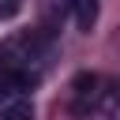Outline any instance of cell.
<instances>
[{
    "label": "cell",
    "instance_id": "2",
    "mask_svg": "<svg viewBox=\"0 0 120 120\" xmlns=\"http://www.w3.org/2000/svg\"><path fill=\"white\" fill-rule=\"evenodd\" d=\"M71 11H75L79 30H90L98 22V0H71Z\"/></svg>",
    "mask_w": 120,
    "mask_h": 120
},
{
    "label": "cell",
    "instance_id": "1",
    "mask_svg": "<svg viewBox=\"0 0 120 120\" xmlns=\"http://www.w3.org/2000/svg\"><path fill=\"white\" fill-rule=\"evenodd\" d=\"M71 90H75V112H79V116L94 112V105L101 101V79H98L94 71L75 75V79H71Z\"/></svg>",
    "mask_w": 120,
    "mask_h": 120
},
{
    "label": "cell",
    "instance_id": "4",
    "mask_svg": "<svg viewBox=\"0 0 120 120\" xmlns=\"http://www.w3.org/2000/svg\"><path fill=\"white\" fill-rule=\"evenodd\" d=\"M19 8H22L19 0H0V19H15V15H19Z\"/></svg>",
    "mask_w": 120,
    "mask_h": 120
},
{
    "label": "cell",
    "instance_id": "3",
    "mask_svg": "<svg viewBox=\"0 0 120 120\" xmlns=\"http://www.w3.org/2000/svg\"><path fill=\"white\" fill-rule=\"evenodd\" d=\"M0 120H34L30 98H11V101L4 105V116H0Z\"/></svg>",
    "mask_w": 120,
    "mask_h": 120
}]
</instances>
